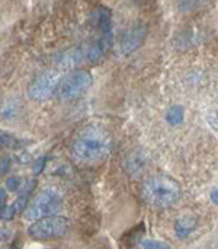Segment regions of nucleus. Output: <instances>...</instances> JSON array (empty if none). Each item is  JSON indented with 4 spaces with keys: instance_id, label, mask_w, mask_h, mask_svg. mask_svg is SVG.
Segmentation results:
<instances>
[{
    "instance_id": "obj_1",
    "label": "nucleus",
    "mask_w": 218,
    "mask_h": 249,
    "mask_svg": "<svg viewBox=\"0 0 218 249\" xmlns=\"http://www.w3.org/2000/svg\"><path fill=\"white\" fill-rule=\"evenodd\" d=\"M111 140L105 131L98 127H84L71 142V153L84 163H95L108 156Z\"/></svg>"
},
{
    "instance_id": "obj_2",
    "label": "nucleus",
    "mask_w": 218,
    "mask_h": 249,
    "mask_svg": "<svg viewBox=\"0 0 218 249\" xmlns=\"http://www.w3.org/2000/svg\"><path fill=\"white\" fill-rule=\"evenodd\" d=\"M143 198L156 207H170L181 197V185L170 177L156 175L143 185Z\"/></svg>"
},
{
    "instance_id": "obj_3",
    "label": "nucleus",
    "mask_w": 218,
    "mask_h": 249,
    "mask_svg": "<svg viewBox=\"0 0 218 249\" xmlns=\"http://www.w3.org/2000/svg\"><path fill=\"white\" fill-rule=\"evenodd\" d=\"M70 228V220L64 216H48L35 220L28 228V235L34 241H51L61 238L67 233Z\"/></svg>"
},
{
    "instance_id": "obj_4",
    "label": "nucleus",
    "mask_w": 218,
    "mask_h": 249,
    "mask_svg": "<svg viewBox=\"0 0 218 249\" xmlns=\"http://www.w3.org/2000/svg\"><path fill=\"white\" fill-rule=\"evenodd\" d=\"M63 206V198L55 190H44L41 191L34 201L25 210L26 220H39L48 216H54Z\"/></svg>"
},
{
    "instance_id": "obj_5",
    "label": "nucleus",
    "mask_w": 218,
    "mask_h": 249,
    "mask_svg": "<svg viewBox=\"0 0 218 249\" xmlns=\"http://www.w3.org/2000/svg\"><path fill=\"white\" fill-rule=\"evenodd\" d=\"M93 83L92 74L87 70H73L70 71L58 86V96L61 101H74L84 95Z\"/></svg>"
},
{
    "instance_id": "obj_6",
    "label": "nucleus",
    "mask_w": 218,
    "mask_h": 249,
    "mask_svg": "<svg viewBox=\"0 0 218 249\" xmlns=\"http://www.w3.org/2000/svg\"><path fill=\"white\" fill-rule=\"evenodd\" d=\"M61 77L54 70H45L35 76V79L31 82L28 88L29 98L34 101H47L50 99L60 86Z\"/></svg>"
},
{
    "instance_id": "obj_7",
    "label": "nucleus",
    "mask_w": 218,
    "mask_h": 249,
    "mask_svg": "<svg viewBox=\"0 0 218 249\" xmlns=\"http://www.w3.org/2000/svg\"><path fill=\"white\" fill-rule=\"evenodd\" d=\"M147 35V28L144 25H134L130 28L121 38V51L122 54H131L141 47Z\"/></svg>"
},
{
    "instance_id": "obj_8",
    "label": "nucleus",
    "mask_w": 218,
    "mask_h": 249,
    "mask_svg": "<svg viewBox=\"0 0 218 249\" xmlns=\"http://www.w3.org/2000/svg\"><path fill=\"white\" fill-rule=\"evenodd\" d=\"M112 44H114V34L99 35L86 50V58L90 63H98L111 50Z\"/></svg>"
},
{
    "instance_id": "obj_9",
    "label": "nucleus",
    "mask_w": 218,
    "mask_h": 249,
    "mask_svg": "<svg viewBox=\"0 0 218 249\" xmlns=\"http://www.w3.org/2000/svg\"><path fill=\"white\" fill-rule=\"evenodd\" d=\"M93 25L98 28L99 35H106V34H114L112 29V10L105 6H99L95 9L92 13Z\"/></svg>"
},
{
    "instance_id": "obj_10",
    "label": "nucleus",
    "mask_w": 218,
    "mask_h": 249,
    "mask_svg": "<svg viewBox=\"0 0 218 249\" xmlns=\"http://www.w3.org/2000/svg\"><path fill=\"white\" fill-rule=\"evenodd\" d=\"M198 226V220L197 217L191 216V214H186V216H182L176 220L175 223V232L178 235V238L181 239H185L188 238Z\"/></svg>"
},
{
    "instance_id": "obj_11",
    "label": "nucleus",
    "mask_w": 218,
    "mask_h": 249,
    "mask_svg": "<svg viewBox=\"0 0 218 249\" xmlns=\"http://www.w3.org/2000/svg\"><path fill=\"white\" fill-rule=\"evenodd\" d=\"M28 201H29V194H22L13 204H10L4 212H3V219L4 220H10V219H13L16 214H19V213H22L25 209H26V204H28Z\"/></svg>"
},
{
    "instance_id": "obj_12",
    "label": "nucleus",
    "mask_w": 218,
    "mask_h": 249,
    "mask_svg": "<svg viewBox=\"0 0 218 249\" xmlns=\"http://www.w3.org/2000/svg\"><path fill=\"white\" fill-rule=\"evenodd\" d=\"M185 120V111L182 105H172L168 111H166V121L170 125H178L182 124Z\"/></svg>"
},
{
    "instance_id": "obj_13",
    "label": "nucleus",
    "mask_w": 218,
    "mask_h": 249,
    "mask_svg": "<svg viewBox=\"0 0 218 249\" xmlns=\"http://www.w3.org/2000/svg\"><path fill=\"white\" fill-rule=\"evenodd\" d=\"M141 247L143 249H172L169 244L156 241V239H144V241H141Z\"/></svg>"
},
{
    "instance_id": "obj_14",
    "label": "nucleus",
    "mask_w": 218,
    "mask_h": 249,
    "mask_svg": "<svg viewBox=\"0 0 218 249\" xmlns=\"http://www.w3.org/2000/svg\"><path fill=\"white\" fill-rule=\"evenodd\" d=\"M19 146V142L10 136V134H6V133H0V147H6V149H15Z\"/></svg>"
},
{
    "instance_id": "obj_15",
    "label": "nucleus",
    "mask_w": 218,
    "mask_h": 249,
    "mask_svg": "<svg viewBox=\"0 0 218 249\" xmlns=\"http://www.w3.org/2000/svg\"><path fill=\"white\" fill-rule=\"evenodd\" d=\"M20 184H22V179L19 177H10L6 179V190L17 191V190H20Z\"/></svg>"
},
{
    "instance_id": "obj_16",
    "label": "nucleus",
    "mask_w": 218,
    "mask_h": 249,
    "mask_svg": "<svg viewBox=\"0 0 218 249\" xmlns=\"http://www.w3.org/2000/svg\"><path fill=\"white\" fill-rule=\"evenodd\" d=\"M45 165H47V158H45V156L39 158V159H38V160L35 162L34 168H32V172H34V175H39V174H41V172L44 171Z\"/></svg>"
},
{
    "instance_id": "obj_17",
    "label": "nucleus",
    "mask_w": 218,
    "mask_h": 249,
    "mask_svg": "<svg viewBox=\"0 0 218 249\" xmlns=\"http://www.w3.org/2000/svg\"><path fill=\"white\" fill-rule=\"evenodd\" d=\"M9 166H10V159L7 156L0 158V177H3L9 171Z\"/></svg>"
},
{
    "instance_id": "obj_18",
    "label": "nucleus",
    "mask_w": 218,
    "mask_h": 249,
    "mask_svg": "<svg viewBox=\"0 0 218 249\" xmlns=\"http://www.w3.org/2000/svg\"><path fill=\"white\" fill-rule=\"evenodd\" d=\"M6 200H7L6 190L0 188V217L3 216V212H4V207H6Z\"/></svg>"
},
{
    "instance_id": "obj_19",
    "label": "nucleus",
    "mask_w": 218,
    "mask_h": 249,
    "mask_svg": "<svg viewBox=\"0 0 218 249\" xmlns=\"http://www.w3.org/2000/svg\"><path fill=\"white\" fill-rule=\"evenodd\" d=\"M9 249H22V241H20V238H19V236L12 242V245L9 247Z\"/></svg>"
},
{
    "instance_id": "obj_20",
    "label": "nucleus",
    "mask_w": 218,
    "mask_h": 249,
    "mask_svg": "<svg viewBox=\"0 0 218 249\" xmlns=\"http://www.w3.org/2000/svg\"><path fill=\"white\" fill-rule=\"evenodd\" d=\"M211 200H213V204H218V190L217 187H214L213 188V191H211Z\"/></svg>"
}]
</instances>
